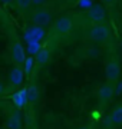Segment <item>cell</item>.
I'll list each match as a JSON object with an SVG mask.
<instances>
[{"mask_svg":"<svg viewBox=\"0 0 122 129\" xmlns=\"http://www.w3.org/2000/svg\"><path fill=\"white\" fill-rule=\"evenodd\" d=\"M33 22L36 24H47L50 22V13L45 9H38L33 14Z\"/></svg>","mask_w":122,"mask_h":129,"instance_id":"4","label":"cell"},{"mask_svg":"<svg viewBox=\"0 0 122 129\" xmlns=\"http://www.w3.org/2000/svg\"><path fill=\"white\" fill-rule=\"evenodd\" d=\"M16 3H17V7L20 10H24L30 6V3H33V0H16Z\"/></svg>","mask_w":122,"mask_h":129,"instance_id":"5","label":"cell"},{"mask_svg":"<svg viewBox=\"0 0 122 129\" xmlns=\"http://www.w3.org/2000/svg\"><path fill=\"white\" fill-rule=\"evenodd\" d=\"M72 26H73V23H72V19L63 16V17H59L56 20V23H55V30H56L57 33L65 35V33L71 32Z\"/></svg>","mask_w":122,"mask_h":129,"instance_id":"2","label":"cell"},{"mask_svg":"<svg viewBox=\"0 0 122 129\" xmlns=\"http://www.w3.org/2000/svg\"><path fill=\"white\" fill-rule=\"evenodd\" d=\"M12 59L16 63H23L24 62V52L19 42H13L12 43Z\"/></svg>","mask_w":122,"mask_h":129,"instance_id":"3","label":"cell"},{"mask_svg":"<svg viewBox=\"0 0 122 129\" xmlns=\"http://www.w3.org/2000/svg\"><path fill=\"white\" fill-rule=\"evenodd\" d=\"M103 2H105V3H112L113 0H103Z\"/></svg>","mask_w":122,"mask_h":129,"instance_id":"8","label":"cell"},{"mask_svg":"<svg viewBox=\"0 0 122 129\" xmlns=\"http://www.w3.org/2000/svg\"><path fill=\"white\" fill-rule=\"evenodd\" d=\"M45 2H46V0H33V3H35V5H43V3H45Z\"/></svg>","mask_w":122,"mask_h":129,"instance_id":"6","label":"cell"},{"mask_svg":"<svg viewBox=\"0 0 122 129\" xmlns=\"http://www.w3.org/2000/svg\"><path fill=\"white\" fill-rule=\"evenodd\" d=\"M2 2H3V3H12L13 0H2Z\"/></svg>","mask_w":122,"mask_h":129,"instance_id":"7","label":"cell"},{"mask_svg":"<svg viewBox=\"0 0 122 129\" xmlns=\"http://www.w3.org/2000/svg\"><path fill=\"white\" fill-rule=\"evenodd\" d=\"M85 36L88 37L89 40H92V42L103 43V42L109 40V37H111V32H109V27L106 26V24L98 23V24L90 26V27L86 30Z\"/></svg>","mask_w":122,"mask_h":129,"instance_id":"1","label":"cell"}]
</instances>
